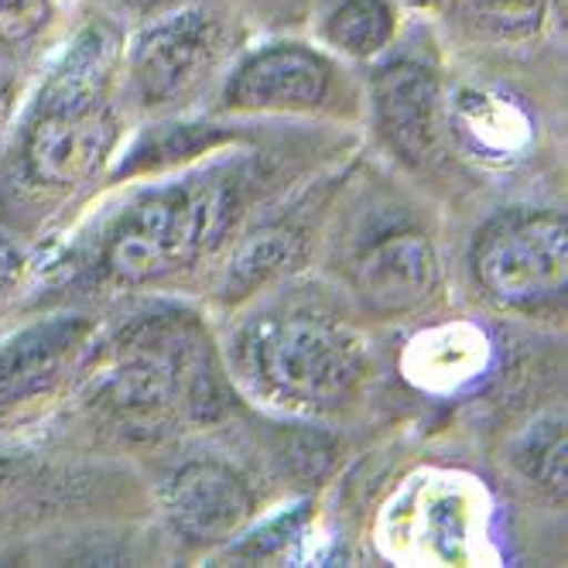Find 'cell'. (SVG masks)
I'll list each match as a JSON object with an SVG mask.
<instances>
[{
  "label": "cell",
  "instance_id": "1",
  "mask_svg": "<svg viewBox=\"0 0 568 568\" xmlns=\"http://www.w3.org/2000/svg\"><path fill=\"white\" fill-rule=\"evenodd\" d=\"M243 359L261 387L298 408H336L363 374L359 339L312 312L274 315L243 339Z\"/></svg>",
  "mask_w": 568,
  "mask_h": 568
},
{
  "label": "cell",
  "instance_id": "2",
  "mask_svg": "<svg viewBox=\"0 0 568 568\" xmlns=\"http://www.w3.org/2000/svg\"><path fill=\"white\" fill-rule=\"evenodd\" d=\"M230 220L233 199L216 182L148 195L110 233L106 271L124 284L154 281L216 247Z\"/></svg>",
  "mask_w": 568,
  "mask_h": 568
},
{
  "label": "cell",
  "instance_id": "3",
  "mask_svg": "<svg viewBox=\"0 0 568 568\" xmlns=\"http://www.w3.org/2000/svg\"><path fill=\"white\" fill-rule=\"evenodd\" d=\"M473 271L483 292L507 308H541L568 281V226L561 216L507 220L476 243Z\"/></svg>",
  "mask_w": 568,
  "mask_h": 568
},
{
  "label": "cell",
  "instance_id": "4",
  "mask_svg": "<svg viewBox=\"0 0 568 568\" xmlns=\"http://www.w3.org/2000/svg\"><path fill=\"white\" fill-rule=\"evenodd\" d=\"M113 120L100 103H59L28 134V169L49 185L90 179L113 148Z\"/></svg>",
  "mask_w": 568,
  "mask_h": 568
},
{
  "label": "cell",
  "instance_id": "5",
  "mask_svg": "<svg viewBox=\"0 0 568 568\" xmlns=\"http://www.w3.org/2000/svg\"><path fill=\"white\" fill-rule=\"evenodd\" d=\"M165 504L179 531L199 545L233 538L254 510L247 483L223 463L210 459H195L175 469L165 486Z\"/></svg>",
  "mask_w": 568,
  "mask_h": 568
},
{
  "label": "cell",
  "instance_id": "6",
  "mask_svg": "<svg viewBox=\"0 0 568 568\" xmlns=\"http://www.w3.org/2000/svg\"><path fill=\"white\" fill-rule=\"evenodd\" d=\"M220 52V28L210 14L185 11L154 24L138 45L134 75L144 100L165 103L185 93Z\"/></svg>",
  "mask_w": 568,
  "mask_h": 568
},
{
  "label": "cell",
  "instance_id": "7",
  "mask_svg": "<svg viewBox=\"0 0 568 568\" xmlns=\"http://www.w3.org/2000/svg\"><path fill=\"white\" fill-rule=\"evenodd\" d=\"M356 292L374 312L397 315L422 305L438 281V257L425 233H390L356 261Z\"/></svg>",
  "mask_w": 568,
  "mask_h": 568
},
{
  "label": "cell",
  "instance_id": "8",
  "mask_svg": "<svg viewBox=\"0 0 568 568\" xmlns=\"http://www.w3.org/2000/svg\"><path fill=\"white\" fill-rule=\"evenodd\" d=\"M179 397V359L165 349H134L100 384L106 415L131 435L169 428Z\"/></svg>",
  "mask_w": 568,
  "mask_h": 568
},
{
  "label": "cell",
  "instance_id": "9",
  "mask_svg": "<svg viewBox=\"0 0 568 568\" xmlns=\"http://www.w3.org/2000/svg\"><path fill=\"white\" fill-rule=\"evenodd\" d=\"M329 90V69L318 55L281 45L254 55L230 83V103L240 110H302Z\"/></svg>",
  "mask_w": 568,
  "mask_h": 568
},
{
  "label": "cell",
  "instance_id": "10",
  "mask_svg": "<svg viewBox=\"0 0 568 568\" xmlns=\"http://www.w3.org/2000/svg\"><path fill=\"white\" fill-rule=\"evenodd\" d=\"M374 106L381 128L404 158H425L435 144L438 83L415 62H394L374 79Z\"/></svg>",
  "mask_w": 568,
  "mask_h": 568
},
{
  "label": "cell",
  "instance_id": "11",
  "mask_svg": "<svg viewBox=\"0 0 568 568\" xmlns=\"http://www.w3.org/2000/svg\"><path fill=\"white\" fill-rule=\"evenodd\" d=\"M87 336L83 318H55L0 349V404L45 390Z\"/></svg>",
  "mask_w": 568,
  "mask_h": 568
},
{
  "label": "cell",
  "instance_id": "12",
  "mask_svg": "<svg viewBox=\"0 0 568 568\" xmlns=\"http://www.w3.org/2000/svg\"><path fill=\"white\" fill-rule=\"evenodd\" d=\"M394 34V14L384 0H346L329 18V42L349 55H374Z\"/></svg>",
  "mask_w": 568,
  "mask_h": 568
},
{
  "label": "cell",
  "instance_id": "13",
  "mask_svg": "<svg viewBox=\"0 0 568 568\" xmlns=\"http://www.w3.org/2000/svg\"><path fill=\"white\" fill-rule=\"evenodd\" d=\"M514 463L535 483L548 486L551 494H565V422L541 418L531 425L514 449Z\"/></svg>",
  "mask_w": 568,
  "mask_h": 568
},
{
  "label": "cell",
  "instance_id": "14",
  "mask_svg": "<svg viewBox=\"0 0 568 568\" xmlns=\"http://www.w3.org/2000/svg\"><path fill=\"white\" fill-rule=\"evenodd\" d=\"M292 261H295V236L292 233H281V230L257 233L254 240L243 243V251L236 254V261L230 267L226 292L230 295H247V292L257 288V284L281 274Z\"/></svg>",
  "mask_w": 568,
  "mask_h": 568
},
{
  "label": "cell",
  "instance_id": "15",
  "mask_svg": "<svg viewBox=\"0 0 568 568\" xmlns=\"http://www.w3.org/2000/svg\"><path fill=\"white\" fill-rule=\"evenodd\" d=\"M476 18L500 34H531L541 28L548 0H469Z\"/></svg>",
  "mask_w": 568,
  "mask_h": 568
},
{
  "label": "cell",
  "instance_id": "16",
  "mask_svg": "<svg viewBox=\"0 0 568 568\" xmlns=\"http://www.w3.org/2000/svg\"><path fill=\"white\" fill-rule=\"evenodd\" d=\"M49 21V0H0V42L18 45Z\"/></svg>",
  "mask_w": 568,
  "mask_h": 568
},
{
  "label": "cell",
  "instance_id": "17",
  "mask_svg": "<svg viewBox=\"0 0 568 568\" xmlns=\"http://www.w3.org/2000/svg\"><path fill=\"white\" fill-rule=\"evenodd\" d=\"M18 271H21V257H18V251L11 247L8 240H0V288H8V284L18 277Z\"/></svg>",
  "mask_w": 568,
  "mask_h": 568
},
{
  "label": "cell",
  "instance_id": "18",
  "mask_svg": "<svg viewBox=\"0 0 568 568\" xmlns=\"http://www.w3.org/2000/svg\"><path fill=\"white\" fill-rule=\"evenodd\" d=\"M8 106H11V87H8V79L0 75V120H4Z\"/></svg>",
  "mask_w": 568,
  "mask_h": 568
},
{
  "label": "cell",
  "instance_id": "19",
  "mask_svg": "<svg viewBox=\"0 0 568 568\" xmlns=\"http://www.w3.org/2000/svg\"><path fill=\"white\" fill-rule=\"evenodd\" d=\"M11 473H14V459H8L4 453H0V486L11 479Z\"/></svg>",
  "mask_w": 568,
  "mask_h": 568
},
{
  "label": "cell",
  "instance_id": "20",
  "mask_svg": "<svg viewBox=\"0 0 568 568\" xmlns=\"http://www.w3.org/2000/svg\"><path fill=\"white\" fill-rule=\"evenodd\" d=\"M138 4H158V0H138Z\"/></svg>",
  "mask_w": 568,
  "mask_h": 568
}]
</instances>
